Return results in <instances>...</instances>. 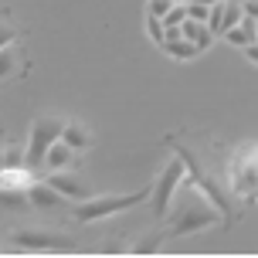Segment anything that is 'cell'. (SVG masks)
<instances>
[{"label": "cell", "instance_id": "6da1fadb", "mask_svg": "<svg viewBox=\"0 0 258 258\" xmlns=\"http://www.w3.org/2000/svg\"><path fill=\"white\" fill-rule=\"evenodd\" d=\"M218 221H221L218 211L207 204L197 190H190V194H183L180 201H177V211H173V218H170L167 234L170 238H183V234L204 231L207 224H218Z\"/></svg>", "mask_w": 258, "mask_h": 258}, {"label": "cell", "instance_id": "7a4b0ae2", "mask_svg": "<svg viewBox=\"0 0 258 258\" xmlns=\"http://www.w3.org/2000/svg\"><path fill=\"white\" fill-rule=\"evenodd\" d=\"M150 197V187L146 190H136V194H109V197H85L82 204L72 211L75 214L78 224H92V221H102V218H112V214H119V211H129V207L143 204Z\"/></svg>", "mask_w": 258, "mask_h": 258}, {"label": "cell", "instance_id": "3957f363", "mask_svg": "<svg viewBox=\"0 0 258 258\" xmlns=\"http://www.w3.org/2000/svg\"><path fill=\"white\" fill-rule=\"evenodd\" d=\"M61 129H64V122L58 116H38L31 122V140H27V150H24V167L38 170L41 163H44V150L61 136Z\"/></svg>", "mask_w": 258, "mask_h": 258}, {"label": "cell", "instance_id": "277c9868", "mask_svg": "<svg viewBox=\"0 0 258 258\" xmlns=\"http://www.w3.org/2000/svg\"><path fill=\"white\" fill-rule=\"evenodd\" d=\"M183 173H187V163H183L180 153H177V156L167 163L163 177L156 180V187L150 190V194H153V214H156V218H167V207H170V201H173L177 187L183 183Z\"/></svg>", "mask_w": 258, "mask_h": 258}, {"label": "cell", "instance_id": "5b68a950", "mask_svg": "<svg viewBox=\"0 0 258 258\" xmlns=\"http://www.w3.org/2000/svg\"><path fill=\"white\" fill-rule=\"evenodd\" d=\"M14 245L24 251H72L75 241L68 234H54V231H17Z\"/></svg>", "mask_w": 258, "mask_h": 258}, {"label": "cell", "instance_id": "8992f818", "mask_svg": "<svg viewBox=\"0 0 258 258\" xmlns=\"http://www.w3.org/2000/svg\"><path fill=\"white\" fill-rule=\"evenodd\" d=\"M54 190L61 194V197H75V201H85L89 197V183L75 177V173H64V170H54V177L48 180Z\"/></svg>", "mask_w": 258, "mask_h": 258}, {"label": "cell", "instance_id": "52a82bcc", "mask_svg": "<svg viewBox=\"0 0 258 258\" xmlns=\"http://www.w3.org/2000/svg\"><path fill=\"white\" fill-rule=\"evenodd\" d=\"M24 194H27V204L31 207H58L61 204V194L54 190L51 183H34L31 180Z\"/></svg>", "mask_w": 258, "mask_h": 258}, {"label": "cell", "instance_id": "ba28073f", "mask_svg": "<svg viewBox=\"0 0 258 258\" xmlns=\"http://www.w3.org/2000/svg\"><path fill=\"white\" fill-rule=\"evenodd\" d=\"M255 34H258V24H255V17H251V14H241V21H238L231 31H224V38L231 41V44H238V48L251 44Z\"/></svg>", "mask_w": 258, "mask_h": 258}, {"label": "cell", "instance_id": "9c48e42d", "mask_svg": "<svg viewBox=\"0 0 258 258\" xmlns=\"http://www.w3.org/2000/svg\"><path fill=\"white\" fill-rule=\"evenodd\" d=\"M72 163V146L68 143H61V140H54L48 150H44V163L41 167H51V170H64Z\"/></svg>", "mask_w": 258, "mask_h": 258}, {"label": "cell", "instance_id": "30bf717a", "mask_svg": "<svg viewBox=\"0 0 258 258\" xmlns=\"http://www.w3.org/2000/svg\"><path fill=\"white\" fill-rule=\"evenodd\" d=\"M180 38L194 41L201 51H204V48H211V31H207L201 21H190V17H183V21H180Z\"/></svg>", "mask_w": 258, "mask_h": 258}, {"label": "cell", "instance_id": "8fae6325", "mask_svg": "<svg viewBox=\"0 0 258 258\" xmlns=\"http://www.w3.org/2000/svg\"><path fill=\"white\" fill-rule=\"evenodd\" d=\"M27 183H31V167H0V187L27 190Z\"/></svg>", "mask_w": 258, "mask_h": 258}, {"label": "cell", "instance_id": "7c38bea8", "mask_svg": "<svg viewBox=\"0 0 258 258\" xmlns=\"http://www.w3.org/2000/svg\"><path fill=\"white\" fill-rule=\"evenodd\" d=\"M58 140L68 143L72 150H85V146L92 143V136H89V129H85V126H78V122H64V129H61Z\"/></svg>", "mask_w": 258, "mask_h": 258}, {"label": "cell", "instance_id": "4fadbf2b", "mask_svg": "<svg viewBox=\"0 0 258 258\" xmlns=\"http://www.w3.org/2000/svg\"><path fill=\"white\" fill-rule=\"evenodd\" d=\"M238 21H241V0H224V4H221V27H218V34L231 31Z\"/></svg>", "mask_w": 258, "mask_h": 258}, {"label": "cell", "instance_id": "5bb4252c", "mask_svg": "<svg viewBox=\"0 0 258 258\" xmlns=\"http://www.w3.org/2000/svg\"><path fill=\"white\" fill-rule=\"evenodd\" d=\"M163 48H167L173 58H194V54H201V48H197L194 41H187V38H167Z\"/></svg>", "mask_w": 258, "mask_h": 258}, {"label": "cell", "instance_id": "9a60e30c", "mask_svg": "<svg viewBox=\"0 0 258 258\" xmlns=\"http://www.w3.org/2000/svg\"><path fill=\"white\" fill-rule=\"evenodd\" d=\"M14 72H21V51H14L7 44V48H0V82L11 78Z\"/></svg>", "mask_w": 258, "mask_h": 258}, {"label": "cell", "instance_id": "2e32d148", "mask_svg": "<svg viewBox=\"0 0 258 258\" xmlns=\"http://www.w3.org/2000/svg\"><path fill=\"white\" fill-rule=\"evenodd\" d=\"M163 238H167V231H150V234H143L140 241L133 245V251H136V255H150V251H156V248L163 245Z\"/></svg>", "mask_w": 258, "mask_h": 258}, {"label": "cell", "instance_id": "e0dca14e", "mask_svg": "<svg viewBox=\"0 0 258 258\" xmlns=\"http://www.w3.org/2000/svg\"><path fill=\"white\" fill-rule=\"evenodd\" d=\"M0 204L4 207H17V211H21V207H31L27 204V194L14 190V187H0Z\"/></svg>", "mask_w": 258, "mask_h": 258}, {"label": "cell", "instance_id": "ac0fdd59", "mask_svg": "<svg viewBox=\"0 0 258 258\" xmlns=\"http://www.w3.org/2000/svg\"><path fill=\"white\" fill-rule=\"evenodd\" d=\"M21 163H24L21 150H4V167H21Z\"/></svg>", "mask_w": 258, "mask_h": 258}, {"label": "cell", "instance_id": "d6986e66", "mask_svg": "<svg viewBox=\"0 0 258 258\" xmlns=\"http://www.w3.org/2000/svg\"><path fill=\"white\" fill-rule=\"evenodd\" d=\"M170 7H173V0H150V14L153 17H163Z\"/></svg>", "mask_w": 258, "mask_h": 258}, {"label": "cell", "instance_id": "ffe728a7", "mask_svg": "<svg viewBox=\"0 0 258 258\" xmlns=\"http://www.w3.org/2000/svg\"><path fill=\"white\" fill-rule=\"evenodd\" d=\"M14 38H17V31H14L11 24H4V21H0V48H7Z\"/></svg>", "mask_w": 258, "mask_h": 258}, {"label": "cell", "instance_id": "44dd1931", "mask_svg": "<svg viewBox=\"0 0 258 258\" xmlns=\"http://www.w3.org/2000/svg\"><path fill=\"white\" fill-rule=\"evenodd\" d=\"M150 34L156 41H163V24H160V17H153V14H150Z\"/></svg>", "mask_w": 258, "mask_h": 258}, {"label": "cell", "instance_id": "7402d4cb", "mask_svg": "<svg viewBox=\"0 0 258 258\" xmlns=\"http://www.w3.org/2000/svg\"><path fill=\"white\" fill-rule=\"evenodd\" d=\"M245 51H248V58H251V61H258V48H255V41H251V44H245Z\"/></svg>", "mask_w": 258, "mask_h": 258}, {"label": "cell", "instance_id": "603a6c76", "mask_svg": "<svg viewBox=\"0 0 258 258\" xmlns=\"http://www.w3.org/2000/svg\"><path fill=\"white\" fill-rule=\"evenodd\" d=\"M0 167H4V153H0Z\"/></svg>", "mask_w": 258, "mask_h": 258}]
</instances>
